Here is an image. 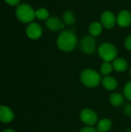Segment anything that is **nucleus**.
Wrapping results in <instances>:
<instances>
[{
    "instance_id": "nucleus-1",
    "label": "nucleus",
    "mask_w": 131,
    "mask_h": 132,
    "mask_svg": "<svg viewBox=\"0 0 131 132\" xmlns=\"http://www.w3.org/2000/svg\"><path fill=\"white\" fill-rule=\"evenodd\" d=\"M56 44L61 51L70 52L76 46L77 37L73 31L64 30L58 36Z\"/></svg>"
},
{
    "instance_id": "nucleus-2",
    "label": "nucleus",
    "mask_w": 131,
    "mask_h": 132,
    "mask_svg": "<svg viewBox=\"0 0 131 132\" xmlns=\"http://www.w3.org/2000/svg\"><path fill=\"white\" fill-rule=\"evenodd\" d=\"M81 83L88 88H94L99 85L101 81L100 73L93 69H84L80 73Z\"/></svg>"
},
{
    "instance_id": "nucleus-3",
    "label": "nucleus",
    "mask_w": 131,
    "mask_h": 132,
    "mask_svg": "<svg viewBox=\"0 0 131 132\" xmlns=\"http://www.w3.org/2000/svg\"><path fill=\"white\" fill-rule=\"evenodd\" d=\"M15 15L17 19L23 23H31L36 18L34 9L27 3H22L17 5Z\"/></svg>"
},
{
    "instance_id": "nucleus-4",
    "label": "nucleus",
    "mask_w": 131,
    "mask_h": 132,
    "mask_svg": "<svg viewBox=\"0 0 131 132\" xmlns=\"http://www.w3.org/2000/svg\"><path fill=\"white\" fill-rule=\"evenodd\" d=\"M117 47L110 43H103L98 48V54L104 62L113 61L117 56Z\"/></svg>"
},
{
    "instance_id": "nucleus-5",
    "label": "nucleus",
    "mask_w": 131,
    "mask_h": 132,
    "mask_svg": "<svg viewBox=\"0 0 131 132\" xmlns=\"http://www.w3.org/2000/svg\"><path fill=\"white\" fill-rule=\"evenodd\" d=\"M97 40L94 36L86 35L83 37L80 41V50L81 51L87 55L93 53L96 50Z\"/></svg>"
},
{
    "instance_id": "nucleus-6",
    "label": "nucleus",
    "mask_w": 131,
    "mask_h": 132,
    "mask_svg": "<svg viewBox=\"0 0 131 132\" xmlns=\"http://www.w3.org/2000/svg\"><path fill=\"white\" fill-rule=\"evenodd\" d=\"M81 121L87 126L94 125L98 121V116L97 113L90 108H84L80 114Z\"/></svg>"
},
{
    "instance_id": "nucleus-7",
    "label": "nucleus",
    "mask_w": 131,
    "mask_h": 132,
    "mask_svg": "<svg viewBox=\"0 0 131 132\" xmlns=\"http://www.w3.org/2000/svg\"><path fill=\"white\" fill-rule=\"evenodd\" d=\"M100 23L106 29H112L117 23V17L111 11H104L100 16Z\"/></svg>"
},
{
    "instance_id": "nucleus-8",
    "label": "nucleus",
    "mask_w": 131,
    "mask_h": 132,
    "mask_svg": "<svg viewBox=\"0 0 131 132\" xmlns=\"http://www.w3.org/2000/svg\"><path fill=\"white\" fill-rule=\"evenodd\" d=\"M25 33L29 39H37L40 38L42 34V26L39 23L31 22L27 26L25 29Z\"/></svg>"
},
{
    "instance_id": "nucleus-9",
    "label": "nucleus",
    "mask_w": 131,
    "mask_h": 132,
    "mask_svg": "<svg viewBox=\"0 0 131 132\" xmlns=\"http://www.w3.org/2000/svg\"><path fill=\"white\" fill-rule=\"evenodd\" d=\"M117 23L122 28L127 27L131 23V13L126 9L121 10L117 16Z\"/></svg>"
},
{
    "instance_id": "nucleus-10",
    "label": "nucleus",
    "mask_w": 131,
    "mask_h": 132,
    "mask_svg": "<svg viewBox=\"0 0 131 132\" xmlns=\"http://www.w3.org/2000/svg\"><path fill=\"white\" fill-rule=\"evenodd\" d=\"M46 26L51 31H58L65 28V24L56 16H49L46 20Z\"/></svg>"
},
{
    "instance_id": "nucleus-11",
    "label": "nucleus",
    "mask_w": 131,
    "mask_h": 132,
    "mask_svg": "<svg viewBox=\"0 0 131 132\" xmlns=\"http://www.w3.org/2000/svg\"><path fill=\"white\" fill-rule=\"evenodd\" d=\"M14 118V114L12 110L6 106H0V121L8 123Z\"/></svg>"
},
{
    "instance_id": "nucleus-12",
    "label": "nucleus",
    "mask_w": 131,
    "mask_h": 132,
    "mask_svg": "<svg viewBox=\"0 0 131 132\" xmlns=\"http://www.w3.org/2000/svg\"><path fill=\"white\" fill-rule=\"evenodd\" d=\"M101 84L103 87L107 90H114L118 86L117 80L114 77L110 76H105L102 79Z\"/></svg>"
},
{
    "instance_id": "nucleus-13",
    "label": "nucleus",
    "mask_w": 131,
    "mask_h": 132,
    "mask_svg": "<svg viewBox=\"0 0 131 132\" xmlns=\"http://www.w3.org/2000/svg\"><path fill=\"white\" fill-rule=\"evenodd\" d=\"M112 66L115 71L122 73V72H124L127 70V69L128 67V63L125 59L119 57V58H116L113 61Z\"/></svg>"
},
{
    "instance_id": "nucleus-14",
    "label": "nucleus",
    "mask_w": 131,
    "mask_h": 132,
    "mask_svg": "<svg viewBox=\"0 0 131 132\" xmlns=\"http://www.w3.org/2000/svg\"><path fill=\"white\" fill-rule=\"evenodd\" d=\"M112 128V122L108 118H103L97 123V130L98 132H108Z\"/></svg>"
},
{
    "instance_id": "nucleus-15",
    "label": "nucleus",
    "mask_w": 131,
    "mask_h": 132,
    "mask_svg": "<svg viewBox=\"0 0 131 132\" xmlns=\"http://www.w3.org/2000/svg\"><path fill=\"white\" fill-rule=\"evenodd\" d=\"M103 26H102V24L100 22H93L92 23H90V25L89 26V28H88L90 35L92 36H94V37L100 35L103 31Z\"/></svg>"
},
{
    "instance_id": "nucleus-16",
    "label": "nucleus",
    "mask_w": 131,
    "mask_h": 132,
    "mask_svg": "<svg viewBox=\"0 0 131 132\" xmlns=\"http://www.w3.org/2000/svg\"><path fill=\"white\" fill-rule=\"evenodd\" d=\"M124 101V95L120 93H113L110 96V102L113 107H120L123 105Z\"/></svg>"
},
{
    "instance_id": "nucleus-17",
    "label": "nucleus",
    "mask_w": 131,
    "mask_h": 132,
    "mask_svg": "<svg viewBox=\"0 0 131 132\" xmlns=\"http://www.w3.org/2000/svg\"><path fill=\"white\" fill-rule=\"evenodd\" d=\"M63 22L68 26H73L76 22V17L75 15L71 11H65L63 15Z\"/></svg>"
},
{
    "instance_id": "nucleus-18",
    "label": "nucleus",
    "mask_w": 131,
    "mask_h": 132,
    "mask_svg": "<svg viewBox=\"0 0 131 132\" xmlns=\"http://www.w3.org/2000/svg\"><path fill=\"white\" fill-rule=\"evenodd\" d=\"M36 18L39 20H46L49 17V11L45 8H39L35 11Z\"/></svg>"
},
{
    "instance_id": "nucleus-19",
    "label": "nucleus",
    "mask_w": 131,
    "mask_h": 132,
    "mask_svg": "<svg viewBox=\"0 0 131 132\" xmlns=\"http://www.w3.org/2000/svg\"><path fill=\"white\" fill-rule=\"evenodd\" d=\"M113 70L112 64L110 62H103L100 67V72L104 76H108Z\"/></svg>"
},
{
    "instance_id": "nucleus-20",
    "label": "nucleus",
    "mask_w": 131,
    "mask_h": 132,
    "mask_svg": "<svg viewBox=\"0 0 131 132\" xmlns=\"http://www.w3.org/2000/svg\"><path fill=\"white\" fill-rule=\"evenodd\" d=\"M124 94L125 97L131 101V80L128 81L124 88Z\"/></svg>"
},
{
    "instance_id": "nucleus-21",
    "label": "nucleus",
    "mask_w": 131,
    "mask_h": 132,
    "mask_svg": "<svg viewBox=\"0 0 131 132\" xmlns=\"http://www.w3.org/2000/svg\"><path fill=\"white\" fill-rule=\"evenodd\" d=\"M124 46L127 50L131 51V34L126 38L124 41Z\"/></svg>"
},
{
    "instance_id": "nucleus-22",
    "label": "nucleus",
    "mask_w": 131,
    "mask_h": 132,
    "mask_svg": "<svg viewBox=\"0 0 131 132\" xmlns=\"http://www.w3.org/2000/svg\"><path fill=\"white\" fill-rule=\"evenodd\" d=\"M80 132H98L97 129H95L94 128L91 127V126H86L83 128H82Z\"/></svg>"
},
{
    "instance_id": "nucleus-23",
    "label": "nucleus",
    "mask_w": 131,
    "mask_h": 132,
    "mask_svg": "<svg viewBox=\"0 0 131 132\" xmlns=\"http://www.w3.org/2000/svg\"><path fill=\"white\" fill-rule=\"evenodd\" d=\"M8 5H12V6H15V5H19V2L20 0H4Z\"/></svg>"
},
{
    "instance_id": "nucleus-24",
    "label": "nucleus",
    "mask_w": 131,
    "mask_h": 132,
    "mask_svg": "<svg viewBox=\"0 0 131 132\" xmlns=\"http://www.w3.org/2000/svg\"><path fill=\"white\" fill-rule=\"evenodd\" d=\"M124 112L126 115L131 116V104H129L125 106V108L124 109Z\"/></svg>"
},
{
    "instance_id": "nucleus-25",
    "label": "nucleus",
    "mask_w": 131,
    "mask_h": 132,
    "mask_svg": "<svg viewBox=\"0 0 131 132\" xmlns=\"http://www.w3.org/2000/svg\"><path fill=\"white\" fill-rule=\"evenodd\" d=\"M3 132H15V131H13V130H12V129H7V130L4 131Z\"/></svg>"
},
{
    "instance_id": "nucleus-26",
    "label": "nucleus",
    "mask_w": 131,
    "mask_h": 132,
    "mask_svg": "<svg viewBox=\"0 0 131 132\" xmlns=\"http://www.w3.org/2000/svg\"><path fill=\"white\" fill-rule=\"evenodd\" d=\"M130 77H131V68H130Z\"/></svg>"
}]
</instances>
